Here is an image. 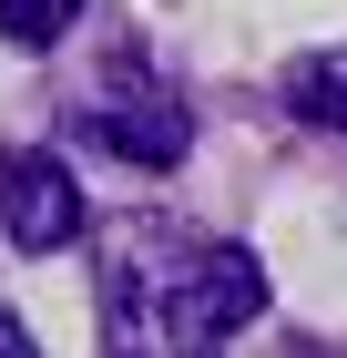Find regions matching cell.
<instances>
[{
    "label": "cell",
    "mask_w": 347,
    "mask_h": 358,
    "mask_svg": "<svg viewBox=\"0 0 347 358\" xmlns=\"http://www.w3.org/2000/svg\"><path fill=\"white\" fill-rule=\"evenodd\" d=\"M194 266H205V236L184 225H123L103 256V328L123 358H205L194 338Z\"/></svg>",
    "instance_id": "1"
},
{
    "label": "cell",
    "mask_w": 347,
    "mask_h": 358,
    "mask_svg": "<svg viewBox=\"0 0 347 358\" xmlns=\"http://www.w3.org/2000/svg\"><path fill=\"white\" fill-rule=\"evenodd\" d=\"M0 225H10V246L21 256H61L92 225V205H82V185L61 174V154H0Z\"/></svg>",
    "instance_id": "2"
},
{
    "label": "cell",
    "mask_w": 347,
    "mask_h": 358,
    "mask_svg": "<svg viewBox=\"0 0 347 358\" xmlns=\"http://www.w3.org/2000/svg\"><path fill=\"white\" fill-rule=\"evenodd\" d=\"M92 143H103V154H123L133 174H174V164H184V143H194V123H184V103H174V92L133 83V92H112V103L92 113Z\"/></svg>",
    "instance_id": "3"
},
{
    "label": "cell",
    "mask_w": 347,
    "mask_h": 358,
    "mask_svg": "<svg viewBox=\"0 0 347 358\" xmlns=\"http://www.w3.org/2000/svg\"><path fill=\"white\" fill-rule=\"evenodd\" d=\"M256 317H266V266L245 246H205V266H194V338L225 348V338L256 328Z\"/></svg>",
    "instance_id": "4"
},
{
    "label": "cell",
    "mask_w": 347,
    "mask_h": 358,
    "mask_svg": "<svg viewBox=\"0 0 347 358\" xmlns=\"http://www.w3.org/2000/svg\"><path fill=\"white\" fill-rule=\"evenodd\" d=\"M286 113L317 123V134H347V41H337V52L286 62Z\"/></svg>",
    "instance_id": "5"
},
{
    "label": "cell",
    "mask_w": 347,
    "mask_h": 358,
    "mask_svg": "<svg viewBox=\"0 0 347 358\" xmlns=\"http://www.w3.org/2000/svg\"><path fill=\"white\" fill-rule=\"evenodd\" d=\"M72 21H82V0H0V41H21V52H52Z\"/></svg>",
    "instance_id": "6"
},
{
    "label": "cell",
    "mask_w": 347,
    "mask_h": 358,
    "mask_svg": "<svg viewBox=\"0 0 347 358\" xmlns=\"http://www.w3.org/2000/svg\"><path fill=\"white\" fill-rule=\"evenodd\" d=\"M0 358H41V348H31V328L10 317V307H0Z\"/></svg>",
    "instance_id": "7"
}]
</instances>
